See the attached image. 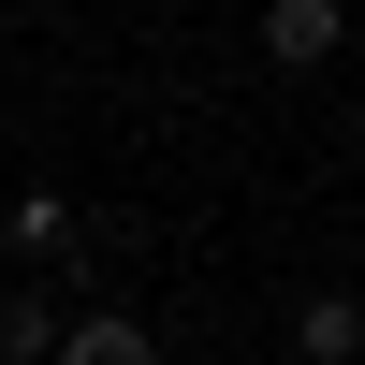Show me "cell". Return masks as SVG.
Masks as SVG:
<instances>
[{"label": "cell", "instance_id": "cell-1", "mask_svg": "<svg viewBox=\"0 0 365 365\" xmlns=\"http://www.w3.org/2000/svg\"><path fill=\"white\" fill-rule=\"evenodd\" d=\"M0 249H15L29 278H88V234H73L58 190H15V205H0Z\"/></svg>", "mask_w": 365, "mask_h": 365}, {"label": "cell", "instance_id": "cell-2", "mask_svg": "<svg viewBox=\"0 0 365 365\" xmlns=\"http://www.w3.org/2000/svg\"><path fill=\"white\" fill-rule=\"evenodd\" d=\"M58 365H161V336H146L132 307H73L58 322Z\"/></svg>", "mask_w": 365, "mask_h": 365}, {"label": "cell", "instance_id": "cell-3", "mask_svg": "<svg viewBox=\"0 0 365 365\" xmlns=\"http://www.w3.org/2000/svg\"><path fill=\"white\" fill-rule=\"evenodd\" d=\"M292 365H365V292H307L292 307Z\"/></svg>", "mask_w": 365, "mask_h": 365}, {"label": "cell", "instance_id": "cell-4", "mask_svg": "<svg viewBox=\"0 0 365 365\" xmlns=\"http://www.w3.org/2000/svg\"><path fill=\"white\" fill-rule=\"evenodd\" d=\"M336 44H351L336 0H278V15H263V58H278V73H307V58H336Z\"/></svg>", "mask_w": 365, "mask_h": 365}, {"label": "cell", "instance_id": "cell-5", "mask_svg": "<svg viewBox=\"0 0 365 365\" xmlns=\"http://www.w3.org/2000/svg\"><path fill=\"white\" fill-rule=\"evenodd\" d=\"M0 365H58V307L44 292H0Z\"/></svg>", "mask_w": 365, "mask_h": 365}]
</instances>
